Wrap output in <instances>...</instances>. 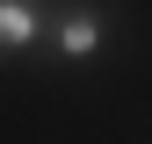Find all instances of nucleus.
<instances>
[{
  "mask_svg": "<svg viewBox=\"0 0 152 144\" xmlns=\"http://www.w3.org/2000/svg\"><path fill=\"white\" fill-rule=\"evenodd\" d=\"M36 43V7L29 0H0V50H29Z\"/></svg>",
  "mask_w": 152,
  "mask_h": 144,
  "instance_id": "f257e3e1",
  "label": "nucleus"
},
{
  "mask_svg": "<svg viewBox=\"0 0 152 144\" xmlns=\"http://www.w3.org/2000/svg\"><path fill=\"white\" fill-rule=\"evenodd\" d=\"M58 50H65V58H94V50H102V22H94V14H65Z\"/></svg>",
  "mask_w": 152,
  "mask_h": 144,
  "instance_id": "f03ea898",
  "label": "nucleus"
}]
</instances>
